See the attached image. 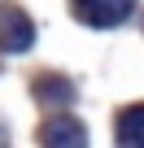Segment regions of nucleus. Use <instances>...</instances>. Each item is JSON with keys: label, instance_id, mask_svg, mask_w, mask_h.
I'll use <instances>...</instances> for the list:
<instances>
[{"label": "nucleus", "instance_id": "f257e3e1", "mask_svg": "<svg viewBox=\"0 0 144 148\" xmlns=\"http://www.w3.org/2000/svg\"><path fill=\"white\" fill-rule=\"evenodd\" d=\"M35 48V22L18 5H0V52H31Z\"/></svg>", "mask_w": 144, "mask_h": 148}, {"label": "nucleus", "instance_id": "f03ea898", "mask_svg": "<svg viewBox=\"0 0 144 148\" xmlns=\"http://www.w3.org/2000/svg\"><path fill=\"white\" fill-rule=\"evenodd\" d=\"M135 9V0H74V18L83 26H96V31H109L118 22H127Z\"/></svg>", "mask_w": 144, "mask_h": 148}, {"label": "nucleus", "instance_id": "7ed1b4c3", "mask_svg": "<svg viewBox=\"0 0 144 148\" xmlns=\"http://www.w3.org/2000/svg\"><path fill=\"white\" fill-rule=\"evenodd\" d=\"M35 139L48 144V148H83V144H88V131H83L79 118H70V113H52V118L35 131Z\"/></svg>", "mask_w": 144, "mask_h": 148}, {"label": "nucleus", "instance_id": "20e7f679", "mask_svg": "<svg viewBox=\"0 0 144 148\" xmlns=\"http://www.w3.org/2000/svg\"><path fill=\"white\" fill-rule=\"evenodd\" d=\"M35 100L48 105V109H65V105H74V83L61 79V74H39L35 79Z\"/></svg>", "mask_w": 144, "mask_h": 148}, {"label": "nucleus", "instance_id": "39448f33", "mask_svg": "<svg viewBox=\"0 0 144 148\" xmlns=\"http://www.w3.org/2000/svg\"><path fill=\"white\" fill-rule=\"evenodd\" d=\"M114 135H118V144L144 148V105H127L114 122Z\"/></svg>", "mask_w": 144, "mask_h": 148}]
</instances>
